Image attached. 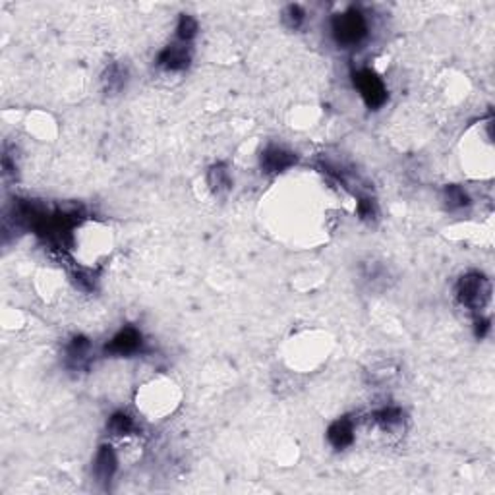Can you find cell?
Listing matches in <instances>:
<instances>
[{
	"label": "cell",
	"mask_w": 495,
	"mask_h": 495,
	"mask_svg": "<svg viewBox=\"0 0 495 495\" xmlns=\"http://www.w3.org/2000/svg\"><path fill=\"white\" fill-rule=\"evenodd\" d=\"M142 391V411L149 416H163L169 414L177 404L174 396V385L169 379H157L148 385H143Z\"/></svg>",
	"instance_id": "6da1fadb"
},
{
	"label": "cell",
	"mask_w": 495,
	"mask_h": 495,
	"mask_svg": "<svg viewBox=\"0 0 495 495\" xmlns=\"http://www.w3.org/2000/svg\"><path fill=\"white\" fill-rule=\"evenodd\" d=\"M489 281L480 273H468L459 281L457 296L470 310H480L489 302Z\"/></svg>",
	"instance_id": "7a4b0ae2"
},
{
	"label": "cell",
	"mask_w": 495,
	"mask_h": 495,
	"mask_svg": "<svg viewBox=\"0 0 495 495\" xmlns=\"http://www.w3.org/2000/svg\"><path fill=\"white\" fill-rule=\"evenodd\" d=\"M366 20L364 16L358 14V12H345L335 18L333 21V35L343 45H356V43L362 41V37L366 35Z\"/></svg>",
	"instance_id": "3957f363"
},
{
	"label": "cell",
	"mask_w": 495,
	"mask_h": 495,
	"mask_svg": "<svg viewBox=\"0 0 495 495\" xmlns=\"http://www.w3.org/2000/svg\"><path fill=\"white\" fill-rule=\"evenodd\" d=\"M356 85H358V91H360V95L369 106H379L383 101L387 99L385 85L372 70H362L356 76Z\"/></svg>",
	"instance_id": "277c9868"
},
{
	"label": "cell",
	"mask_w": 495,
	"mask_h": 495,
	"mask_svg": "<svg viewBox=\"0 0 495 495\" xmlns=\"http://www.w3.org/2000/svg\"><path fill=\"white\" fill-rule=\"evenodd\" d=\"M116 467H118V459H116V453L113 451V447H101L99 453L95 457V465H93V470H95L97 480L111 482V478H113L114 472H116Z\"/></svg>",
	"instance_id": "5b68a950"
},
{
	"label": "cell",
	"mask_w": 495,
	"mask_h": 495,
	"mask_svg": "<svg viewBox=\"0 0 495 495\" xmlns=\"http://www.w3.org/2000/svg\"><path fill=\"white\" fill-rule=\"evenodd\" d=\"M294 155L283 148H269L262 157V165L269 172H284L294 165Z\"/></svg>",
	"instance_id": "8992f818"
},
{
	"label": "cell",
	"mask_w": 495,
	"mask_h": 495,
	"mask_svg": "<svg viewBox=\"0 0 495 495\" xmlns=\"http://www.w3.org/2000/svg\"><path fill=\"white\" fill-rule=\"evenodd\" d=\"M190 60V55H188V49H186V43L180 41V45H170L161 52L159 57V64L165 70H182L186 64Z\"/></svg>",
	"instance_id": "52a82bcc"
},
{
	"label": "cell",
	"mask_w": 495,
	"mask_h": 495,
	"mask_svg": "<svg viewBox=\"0 0 495 495\" xmlns=\"http://www.w3.org/2000/svg\"><path fill=\"white\" fill-rule=\"evenodd\" d=\"M140 345H142V335L135 329H124L111 340L109 348L116 354H132L140 348Z\"/></svg>",
	"instance_id": "ba28073f"
},
{
	"label": "cell",
	"mask_w": 495,
	"mask_h": 495,
	"mask_svg": "<svg viewBox=\"0 0 495 495\" xmlns=\"http://www.w3.org/2000/svg\"><path fill=\"white\" fill-rule=\"evenodd\" d=\"M354 438V428L348 420H340L329 430V439L335 447H347Z\"/></svg>",
	"instance_id": "9c48e42d"
},
{
	"label": "cell",
	"mask_w": 495,
	"mask_h": 495,
	"mask_svg": "<svg viewBox=\"0 0 495 495\" xmlns=\"http://www.w3.org/2000/svg\"><path fill=\"white\" fill-rule=\"evenodd\" d=\"M109 428H111L113 435L122 438V435H130V433L134 432L135 422H134V418H130L128 414H124V412H118V414H114V416L111 418Z\"/></svg>",
	"instance_id": "30bf717a"
},
{
	"label": "cell",
	"mask_w": 495,
	"mask_h": 495,
	"mask_svg": "<svg viewBox=\"0 0 495 495\" xmlns=\"http://www.w3.org/2000/svg\"><path fill=\"white\" fill-rule=\"evenodd\" d=\"M445 199L449 209H462L465 206H468L467 191L462 190L460 186H449L445 191Z\"/></svg>",
	"instance_id": "8fae6325"
},
{
	"label": "cell",
	"mask_w": 495,
	"mask_h": 495,
	"mask_svg": "<svg viewBox=\"0 0 495 495\" xmlns=\"http://www.w3.org/2000/svg\"><path fill=\"white\" fill-rule=\"evenodd\" d=\"M209 184H211L213 190H227L228 186H230V174H228V170L225 169V167H215V169L209 172Z\"/></svg>",
	"instance_id": "7c38bea8"
},
{
	"label": "cell",
	"mask_w": 495,
	"mask_h": 495,
	"mask_svg": "<svg viewBox=\"0 0 495 495\" xmlns=\"http://www.w3.org/2000/svg\"><path fill=\"white\" fill-rule=\"evenodd\" d=\"M196 33H198V23H196V20L190 18V16H184V18L180 20V23H178V39L182 43H186L190 41Z\"/></svg>",
	"instance_id": "4fadbf2b"
},
{
	"label": "cell",
	"mask_w": 495,
	"mask_h": 495,
	"mask_svg": "<svg viewBox=\"0 0 495 495\" xmlns=\"http://www.w3.org/2000/svg\"><path fill=\"white\" fill-rule=\"evenodd\" d=\"M284 20H289L292 28H298L306 20V12L300 6H289L284 10Z\"/></svg>",
	"instance_id": "5bb4252c"
}]
</instances>
